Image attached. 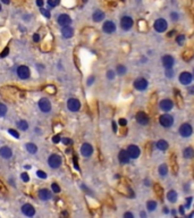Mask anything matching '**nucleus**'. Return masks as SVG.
Instances as JSON below:
<instances>
[{
	"mask_svg": "<svg viewBox=\"0 0 194 218\" xmlns=\"http://www.w3.org/2000/svg\"><path fill=\"white\" fill-rule=\"evenodd\" d=\"M124 217H129V218H133L134 217V215H133V214H132V212H126V214H124Z\"/></svg>",
	"mask_w": 194,
	"mask_h": 218,
	"instance_id": "09e8293b",
	"label": "nucleus"
},
{
	"mask_svg": "<svg viewBox=\"0 0 194 218\" xmlns=\"http://www.w3.org/2000/svg\"><path fill=\"white\" fill-rule=\"evenodd\" d=\"M43 3H45V1H43V0H36V5H38L39 7L43 6Z\"/></svg>",
	"mask_w": 194,
	"mask_h": 218,
	"instance_id": "3c124183",
	"label": "nucleus"
},
{
	"mask_svg": "<svg viewBox=\"0 0 194 218\" xmlns=\"http://www.w3.org/2000/svg\"><path fill=\"white\" fill-rule=\"evenodd\" d=\"M183 156H184V158H186V159L193 158L194 157V149L193 148H191V146H188V148L184 149V151H183Z\"/></svg>",
	"mask_w": 194,
	"mask_h": 218,
	"instance_id": "393cba45",
	"label": "nucleus"
},
{
	"mask_svg": "<svg viewBox=\"0 0 194 218\" xmlns=\"http://www.w3.org/2000/svg\"><path fill=\"white\" fill-rule=\"evenodd\" d=\"M71 23H72V18L67 14H60L58 16V24L60 26H67V25H71Z\"/></svg>",
	"mask_w": 194,
	"mask_h": 218,
	"instance_id": "dca6fc26",
	"label": "nucleus"
},
{
	"mask_svg": "<svg viewBox=\"0 0 194 218\" xmlns=\"http://www.w3.org/2000/svg\"><path fill=\"white\" fill-rule=\"evenodd\" d=\"M118 160H119V162L123 165L128 164L129 160H131V157H129L127 150H120L119 153H118Z\"/></svg>",
	"mask_w": 194,
	"mask_h": 218,
	"instance_id": "f3484780",
	"label": "nucleus"
},
{
	"mask_svg": "<svg viewBox=\"0 0 194 218\" xmlns=\"http://www.w3.org/2000/svg\"><path fill=\"white\" fill-rule=\"evenodd\" d=\"M16 72H17V76L19 78H22V80H26V78L30 77V75H31L30 68H29L27 66H25V65L19 66Z\"/></svg>",
	"mask_w": 194,
	"mask_h": 218,
	"instance_id": "20e7f679",
	"label": "nucleus"
},
{
	"mask_svg": "<svg viewBox=\"0 0 194 218\" xmlns=\"http://www.w3.org/2000/svg\"><path fill=\"white\" fill-rule=\"evenodd\" d=\"M192 198H187L186 199V208H190V206H191V202H192Z\"/></svg>",
	"mask_w": 194,
	"mask_h": 218,
	"instance_id": "a18cd8bd",
	"label": "nucleus"
},
{
	"mask_svg": "<svg viewBox=\"0 0 194 218\" xmlns=\"http://www.w3.org/2000/svg\"><path fill=\"white\" fill-rule=\"evenodd\" d=\"M184 41H185V35H183V34H179V35L176 36V42L178 43L179 45H183Z\"/></svg>",
	"mask_w": 194,
	"mask_h": 218,
	"instance_id": "473e14b6",
	"label": "nucleus"
},
{
	"mask_svg": "<svg viewBox=\"0 0 194 218\" xmlns=\"http://www.w3.org/2000/svg\"><path fill=\"white\" fill-rule=\"evenodd\" d=\"M158 172L161 176H166V175L168 174V166L166 164H161L160 166H159Z\"/></svg>",
	"mask_w": 194,
	"mask_h": 218,
	"instance_id": "bb28decb",
	"label": "nucleus"
},
{
	"mask_svg": "<svg viewBox=\"0 0 194 218\" xmlns=\"http://www.w3.org/2000/svg\"><path fill=\"white\" fill-rule=\"evenodd\" d=\"M146 208H148L149 211H155L157 209V202L155 201H149L146 203Z\"/></svg>",
	"mask_w": 194,
	"mask_h": 218,
	"instance_id": "c756f323",
	"label": "nucleus"
},
{
	"mask_svg": "<svg viewBox=\"0 0 194 218\" xmlns=\"http://www.w3.org/2000/svg\"><path fill=\"white\" fill-rule=\"evenodd\" d=\"M39 108L42 113H49L51 110V104L47 98H42L39 100Z\"/></svg>",
	"mask_w": 194,
	"mask_h": 218,
	"instance_id": "9d476101",
	"label": "nucleus"
},
{
	"mask_svg": "<svg viewBox=\"0 0 194 218\" xmlns=\"http://www.w3.org/2000/svg\"><path fill=\"white\" fill-rule=\"evenodd\" d=\"M133 24H134V22L131 16H123L120 18V27L124 31H129L133 27Z\"/></svg>",
	"mask_w": 194,
	"mask_h": 218,
	"instance_id": "f03ea898",
	"label": "nucleus"
},
{
	"mask_svg": "<svg viewBox=\"0 0 194 218\" xmlns=\"http://www.w3.org/2000/svg\"><path fill=\"white\" fill-rule=\"evenodd\" d=\"M67 107H68V109L71 111L76 113V111H78L80 110V108H81V102H80V100H77L76 98H71V99H68V101H67Z\"/></svg>",
	"mask_w": 194,
	"mask_h": 218,
	"instance_id": "423d86ee",
	"label": "nucleus"
},
{
	"mask_svg": "<svg viewBox=\"0 0 194 218\" xmlns=\"http://www.w3.org/2000/svg\"><path fill=\"white\" fill-rule=\"evenodd\" d=\"M159 107L164 111H169L173 109L174 104L170 99H162L161 101H160V104H159Z\"/></svg>",
	"mask_w": 194,
	"mask_h": 218,
	"instance_id": "ddd939ff",
	"label": "nucleus"
},
{
	"mask_svg": "<svg viewBox=\"0 0 194 218\" xmlns=\"http://www.w3.org/2000/svg\"><path fill=\"white\" fill-rule=\"evenodd\" d=\"M8 51H9V49L8 48H6L5 50H3V52L1 55H0V57H6L7 56V54H8Z\"/></svg>",
	"mask_w": 194,
	"mask_h": 218,
	"instance_id": "8fccbe9b",
	"label": "nucleus"
},
{
	"mask_svg": "<svg viewBox=\"0 0 194 218\" xmlns=\"http://www.w3.org/2000/svg\"><path fill=\"white\" fill-rule=\"evenodd\" d=\"M119 124L122 126H125L126 124H127V120H126L125 118H120V120H119Z\"/></svg>",
	"mask_w": 194,
	"mask_h": 218,
	"instance_id": "49530a36",
	"label": "nucleus"
},
{
	"mask_svg": "<svg viewBox=\"0 0 194 218\" xmlns=\"http://www.w3.org/2000/svg\"><path fill=\"white\" fill-rule=\"evenodd\" d=\"M193 80V75L188 72H183L179 75V82L183 84V85H190Z\"/></svg>",
	"mask_w": 194,
	"mask_h": 218,
	"instance_id": "1a4fd4ad",
	"label": "nucleus"
},
{
	"mask_svg": "<svg viewBox=\"0 0 194 218\" xmlns=\"http://www.w3.org/2000/svg\"><path fill=\"white\" fill-rule=\"evenodd\" d=\"M113 131H115V132L117 131V127H116V123H115V122L113 123Z\"/></svg>",
	"mask_w": 194,
	"mask_h": 218,
	"instance_id": "6e6d98bb",
	"label": "nucleus"
},
{
	"mask_svg": "<svg viewBox=\"0 0 194 218\" xmlns=\"http://www.w3.org/2000/svg\"><path fill=\"white\" fill-rule=\"evenodd\" d=\"M51 189H52V191L55 192V193H59L60 192V188L58 184H56V183H52V185H51Z\"/></svg>",
	"mask_w": 194,
	"mask_h": 218,
	"instance_id": "c9c22d12",
	"label": "nucleus"
},
{
	"mask_svg": "<svg viewBox=\"0 0 194 218\" xmlns=\"http://www.w3.org/2000/svg\"><path fill=\"white\" fill-rule=\"evenodd\" d=\"M102 30H103L105 33H107V34H111V33H113L116 31V25H115L113 22L107 21L103 23V25H102Z\"/></svg>",
	"mask_w": 194,
	"mask_h": 218,
	"instance_id": "4468645a",
	"label": "nucleus"
},
{
	"mask_svg": "<svg viewBox=\"0 0 194 218\" xmlns=\"http://www.w3.org/2000/svg\"><path fill=\"white\" fill-rule=\"evenodd\" d=\"M1 9H3V8H1V5H0V12H1Z\"/></svg>",
	"mask_w": 194,
	"mask_h": 218,
	"instance_id": "13d9d810",
	"label": "nucleus"
},
{
	"mask_svg": "<svg viewBox=\"0 0 194 218\" xmlns=\"http://www.w3.org/2000/svg\"><path fill=\"white\" fill-rule=\"evenodd\" d=\"M136 122L140 124V125H146L148 123H149V117L146 115L145 113L143 111H139L136 114Z\"/></svg>",
	"mask_w": 194,
	"mask_h": 218,
	"instance_id": "6ab92c4d",
	"label": "nucleus"
},
{
	"mask_svg": "<svg viewBox=\"0 0 194 218\" xmlns=\"http://www.w3.org/2000/svg\"><path fill=\"white\" fill-rule=\"evenodd\" d=\"M21 178L23 182H29V181H30V176L27 175V173H22Z\"/></svg>",
	"mask_w": 194,
	"mask_h": 218,
	"instance_id": "ea45409f",
	"label": "nucleus"
},
{
	"mask_svg": "<svg viewBox=\"0 0 194 218\" xmlns=\"http://www.w3.org/2000/svg\"><path fill=\"white\" fill-rule=\"evenodd\" d=\"M178 17H179V15H178V14H177L176 12L170 13V18H171V21H174V22L178 21Z\"/></svg>",
	"mask_w": 194,
	"mask_h": 218,
	"instance_id": "e433bc0d",
	"label": "nucleus"
},
{
	"mask_svg": "<svg viewBox=\"0 0 194 218\" xmlns=\"http://www.w3.org/2000/svg\"><path fill=\"white\" fill-rule=\"evenodd\" d=\"M7 114V107L3 104H0V117H3Z\"/></svg>",
	"mask_w": 194,
	"mask_h": 218,
	"instance_id": "72a5a7b5",
	"label": "nucleus"
},
{
	"mask_svg": "<svg viewBox=\"0 0 194 218\" xmlns=\"http://www.w3.org/2000/svg\"><path fill=\"white\" fill-rule=\"evenodd\" d=\"M148 85H149V83H148V81L143 77L136 78L134 81V88L136 90H139V91H144V90L148 88Z\"/></svg>",
	"mask_w": 194,
	"mask_h": 218,
	"instance_id": "9b49d317",
	"label": "nucleus"
},
{
	"mask_svg": "<svg viewBox=\"0 0 194 218\" xmlns=\"http://www.w3.org/2000/svg\"><path fill=\"white\" fill-rule=\"evenodd\" d=\"M126 67L124 65H118L117 66V69H116V72L118 73V75H124L126 73Z\"/></svg>",
	"mask_w": 194,
	"mask_h": 218,
	"instance_id": "7c9ffc66",
	"label": "nucleus"
},
{
	"mask_svg": "<svg viewBox=\"0 0 194 218\" xmlns=\"http://www.w3.org/2000/svg\"><path fill=\"white\" fill-rule=\"evenodd\" d=\"M59 3H60V0H48V1H47L48 6L51 7V8H55L57 5H59Z\"/></svg>",
	"mask_w": 194,
	"mask_h": 218,
	"instance_id": "2f4dec72",
	"label": "nucleus"
},
{
	"mask_svg": "<svg viewBox=\"0 0 194 218\" xmlns=\"http://www.w3.org/2000/svg\"><path fill=\"white\" fill-rule=\"evenodd\" d=\"M1 3H6V5H9V3H10V1H9V0H1Z\"/></svg>",
	"mask_w": 194,
	"mask_h": 218,
	"instance_id": "4d7b16f0",
	"label": "nucleus"
},
{
	"mask_svg": "<svg viewBox=\"0 0 194 218\" xmlns=\"http://www.w3.org/2000/svg\"><path fill=\"white\" fill-rule=\"evenodd\" d=\"M177 198H178V194H177L176 191H174V190H171V191H169L167 193V199L169 202H171V203L176 202Z\"/></svg>",
	"mask_w": 194,
	"mask_h": 218,
	"instance_id": "b1692460",
	"label": "nucleus"
},
{
	"mask_svg": "<svg viewBox=\"0 0 194 218\" xmlns=\"http://www.w3.org/2000/svg\"><path fill=\"white\" fill-rule=\"evenodd\" d=\"M61 142H63L65 146H71V144L73 143V140H71L68 137H64L63 140H61Z\"/></svg>",
	"mask_w": 194,
	"mask_h": 218,
	"instance_id": "4c0bfd02",
	"label": "nucleus"
},
{
	"mask_svg": "<svg viewBox=\"0 0 194 218\" xmlns=\"http://www.w3.org/2000/svg\"><path fill=\"white\" fill-rule=\"evenodd\" d=\"M26 150L33 155V153H35L36 151H38V146L34 143H26Z\"/></svg>",
	"mask_w": 194,
	"mask_h": 218,
	"instance_id": "cd10ccee",
	"label": "nucleus"
},
{
	"mask_svg": "<svg viewBox=\"0 0 194 218\" xmlns=\"http://www.w3.org/2000/svg\"><path fill=\"white\" fill-rule=\"evenodd\" d=\"M188 92L191 93V94H194V85H193V87H190V89H188Z\"/></svg>",
	"mask_w": 194,
	"mask_h": 218,
	"instance_id": "864d4df0",
	"label": "nucleus"
},
{
	"mask_svg": "<svg viewBox=\"0 0 194 218\" xmlns=\"http://www.w3.org/2000/svg\"><path fill=\"white\" fill-rule=\"evenodd\" d=\"M103 18H105V13L102 12V10H96V12L93 13L92 19L94 22H101Z\"/></svg>",
	"mask_w": 194,
	"mask_h": 218,
	"instance_id": "5701e85b",
	"label": "nucleus"
},
{
	"mask_svg": "<svg viewBox=\"0 0 194 218\" xmlns=\"http://www.w3.org/2000/svg\"><path fill=\"white\" fill-rule=\"evenodd\" d=\"M127 152H128L129 157H131L132 159H136L140 157L141 155V150L140 148H139L138 146H135V144H131V146H128V148H127Z\"/></svg>",
	"mask_w": 194,
	"mask_h": 218,
	"instance_id": "6e6552de",
	"label": "nucleus"
},
{
	"mask_svg": "<svg viewBox=\"0 0 194 218\" xmlns=\"http://www.w3.org/2000/svg\"><path fill=\"white\" fill-rule=\"evenodd\" d=\"M107 77L109 78V80H113V78H115V72H113V71H108Z\"/></svg>",
	"mask_w": 194,
	"mask_h": 218,
	"instance_id": "79ce46f5",
	"label": "nucleus"
},
{
	"mask_svg": "<svg viewBox=\"0 0 194 218\" xmlns=\"http://www.w3.org/2000/svg\"><path fill=\"white\" fill-rule=\"evenodd\" d=\"M33 41H34V42H39L40 41V35H39V34H36V33H35V34L33 35Z\"/></svg>",
	"mask_w": 194,
	"mask_h": 218,
	"instance_id": "c03bdc74",
	"label": "nucleus"
},
{
	"mask_svg": "<svg viewBox=\"0 0 194 218\" xmlns=\"http://www.w3.org/2000/svg\"><path fill=\"white\" fill-rule=\"evenodd\" d=\"M48 164L51 168H59L61 165V157L58 155H51L48 159Z\"/></svg>",
	"mask_w": 194,
	"mask_h": 218,
	"instance_id": "39448f33",
	"label": "nucleus"
},
{
	"mask_svg": "<svg viewBox=\"0 0 194 218\" xmlns=\"http://www.w3.org/2000/svg\"><path fill=\"white\" fill-rule=\"evenodd\" d=\"M39 197L41 200L47 201L51 198V192L49 191L48 189H42V190H40V192H39Z\"/></svg>",
	"mask_w": 194,
	"mask_h": 218,
	"instance_id": "4be33fe9",
	"label": "nucleus"
},
{
	"mask_svg": "<svg viewBox=\"0 0 194 218\" xmlns=\"http://www.w3.org/2000/svg\"><path fill=\"white\" fill-rule=\"evenodd\" d=\"M157 148L159 150H161V151H166L168 149V142L165 140H159L157 142Z\"/></svg>",
	"mask_w": 194,
	"mask_h": 218,
	"instance_id": "a878e982",
	"label": "nucleus"
},
{
	"mask_svg": "<svg viewBox=\"0 0 194 218\" xmlns=\"http://www.w3.org/2000/svg\"><path fill=\"white\" fill-rule=\"evenodd\" d=\"M162 66H164L165 68H173L174 64H175V59H174L173 56H170V55H166V56L162 57Z\"/></svg>",
	"mask_w": 194,
	"mask_h": 218,
	"instance_id": "f8f14e48",
	"label": "nucleus"
},
{
	"mask_svg": "<svg viewBox=\"0 0 194 218\" xmlns=\"http://www.w3.org/2000/svg\"><path fill=\"white\" fill-rule=\"evenodd\" d=\"M179 212H181L182 215H184V207H183V206L179 207Z\"/></svg>",
	"mask_w": 194,
	"mask_h": 218,
	"instance_id": "5fc2aeb1",
	"label": "nucleus"
},
{
	"mask_svg": "<svg viewBox=\"0 0 194 218\" xmlns=\"http://www.w3.org/2000/svg\"><path fill=\"white\" fill-rule=\"evenodd\" d=\"M159 123H160L161 126H164L166 129H169L170 126L174 124V118L169 114H164V115L159 117Z\"/></svg>",
	"mask_w": 194,
	"mask_h": 218,
	"instance_id": "f257e3e1",
	"label": "nucleus"
},
{
	"mask_svg": "<svg viewBox=\"0 0 194 218\" xmlns=\"http://www.w3.org/2000/svg\"><path fill=\"white\" fill-rule=\"evenodd\" d=\"M8 133H9V134H12L14 137H16V139H18V137H19V134H18V132H16L15 130H9Z\"/></svg>",
	"mask_w": 194,
	"mask_h": 218,
	"instance_id": "37998d69",
	"label": "nucleus"
},
{
	"mask_svg": "<svg viewBox=\"0 0 194 218\" xmlns=\"http://www.w3.org/2000/svg\"><path fill=\"white\" fill-rule=\"evenodd\" d=\"M192 133H193V129H192V126L187 123L185 124H183L181 127H179V134L182 135L183 137H188L191 136Z\"/></svg>",
	"mask_w": 194,
	"mask_h": 218,
	"instance_id": "0eeeda50",
	"label": "nucleus"
},
{
	"mask_svg": "<svg viewBox=\"0 0 194 218\" xmlns=\"http://www.w3.org/2000/svg\"><path fill=\"white\" fill-rule=\"evenodd\" d=\"M17 126L22 131H26L29 129V124H27L26 120H19V122H17Z\"/></svg>",
	"mask_w": 194,
	"mask_h": 218,
	"instance_id": "c85d7f7f",
	"label": "nucleus"
},
{
	"mask_svg": "<svg viewBox=\"0 0 194 218\" xmlns=\"http://www.w3.org/2000/svg\"><path fill=\"white\" fill-rule=\"evenodd\" d=\"M93 81H94V77H93V76L92 77H90L89 80H87V85H91V84L93 83Z\"/></svg>",
	"mask_w": 194,
	"mask_h": 218,
	"instance_id": "603ef678",
	"label": "nucleus"
},
{
	"mask_svg": "<svg viewBox=\"0 0 194 218\" xmlns=\"http://www.w3.org/2000/svg\"><path fill=\"white\" fill-rule=\"evenodd\" d=\"M153 27H155V30L157 31V32H159V33L165 32V31L167 30V27H168L167 21H166V19H164V18H158V19L155 22Z\"/></svg>",
	"mask_w": 194,
	"mask_h": 218,
	"instance_id": "7ed1b4c3",
	"label": "nucleus"
},
{
	"mask_svg": "<svg viewBox=\"0 0 194 218\" xmlns=\"http://www.w3.org/2000/svg\"><path fill=\"white\" fill-rule=\"evenodd\" d=\"M166 76H167L168 78H171L174 76V71L171 68H167L166 69Z\"/></svg>",
	"mask_w": 194,
	"mask_h": 218,
	"instance_id": "58836bf2",
	"label": "nucleus"
},
{
	"mask_svg": "<svg viewBox=\"0 0 194 218\" xmlns=\"http://www.w3.org/2000/svg\"><path fill=\"white\" fill-rule=\"evenodd\" d=\"M52 141H54L55 143H58V142L60 141V136H59V135H56V136L52 137Z\"/></svg>",
	"mask_w": 194,
	"mask_h": 218,
	"instance_id": "de8ad7c7",
	"label": "nucleus"
},
{
	"mask_svg": "<svg viewBox=\"0 0 194 218\" xmlns=\"http://www.w3.org/2000/svg\"><path fill=\"white\" fill-rule=\"evenodd\" d=\"M61 34H63V36L65 39H71L73 36V34H74V30H73V27H71L69 25L63 26V29H61Z\"/></svg>",
	"mask_w": 194,
	"mask_h": 218,
	"instance_id": "aec40b11",
	"label": "nucleus"
},
{
	"mask_svg": "<svg viewBox=\"0 0 194 218\" xmlns=\"http://www.w3.org/2000/svg\"><path fill=\"white\" fill-rule=\"evenodd\" d=\"M81 153L83 157H90L93 153V146L90 143H83L81 146Z\"/></svg>",
	"mask_w": 194,
	"mask_h": 218,
	"instance_id": "a211bd4d",
	"label": "nucleus"
},
{
	"mask_svg": "<svg viewBox=\"0 0 194 218\" xmlns=\"http://www.w3.org/2000/svg\"><path fill=\"white\" fill-rule=\"evenodd\" d=\"M36 175H38L40 178H47V174H45L43 170H38V172H36Z\"/></svg>",
	"mask_w": 194,
	"mask_h": 218,
	"instance_id": "a19ab883",
	"label": "nucleus"
},
{
	"mask_svg": "<svg viewBox=\"0 0 194 218\" xmlns=\"http://www.w3.org/2000/svg\"><path fill=\"white\" fill-rule=\"evenodd\" d=\"M193 77H194V71H193Z\"/></svg>",
	"mask_w": 194,
	"mask_h": 218,
	"instance_id": "bf43d9fd",
	"label": "nucleus"
},
{
	"mask_svg": "<svg viewBox=\"0 0 194 218\" xmlns=\"http://www.w3.org/2000/svg\"><path fill=\"white\" fill-rule=\"evenodd\" d=\"M40 12H41L42 15L45 16V18H50V12H49L48 9H43V8H41V9H40Z\"/></svg>",
	"mask_w": 194,
	"mask_h": 218,
	"instance_id": "f704fd0d",
	"label": "nucleus"
},
{
	"mask_svg": "<svg viewBox=\"0 0 194 218\" xmlns=\"http://www.w3.org/2000/svg\"><path fill=\"white\" fill-rule=\"evenodd\" d=\"M22 212L24 214L25 216L27 217H32V216L35 215V209H34V207L30 203H25L24 206L22 207Z\"/></svg>",
	"mask_w": 194,
	"mask_h": 218,
	"instance_id": "2eb2a0df",
	"label": "nucleus"
},
{
	"mask_svg": "<svg viewBox=\"0 0 194 218\" xmlns=\"http://www.w3.org/2000/svg\"><path fill=\"white\" fill-rule=\"evenodd\" d=\"M0 156L5 159H9L13 156L12 149L8 148V146H3V148H0Z\"/></svg>",
	"mask_w": 194,
	"mask_h": 218,
	"instance_id": "412c9836",
	"label": "nucleus"
}]
</instances>
